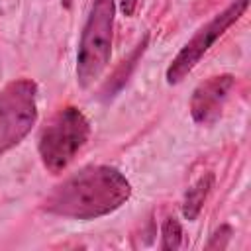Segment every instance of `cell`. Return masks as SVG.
<instances>
[{"label": "cell", "mask_w": 251, "mask_h": 251, "mask_svg": "<svg viewBox=\"0 0 251 251\" xmlns=\"http://www.w3.org/2000/svg\"><path fill=\"white\" fill-rule=\"evenodd\" d=\"M129 194L131 184L116 167L90 165L57 184L43 208L61 218L96 220L126 204Z\"/></svg>", "instance_id": "obj_1"}, {"label": "cell", "mask_w": 251, "mask_h": 251, "mask_svg": "<svg viewBox=\"0 0 251 251\" xmlns=\"http://www.w3.org/2000/svg\"><path fill=\"white\" fill-rule=\"evenodd\" d=\"M116 0H92L76 53V80L88 88L110 63Z\"/></svg>", "instance_id": "obj_2"}, {"label": "cell", "mask_w": 251, "mask_h": 251, "mask_svg": "<svg viewBox=\"0 0 251 251\" xmlns=\"http://www.w3.org/2000/svg\"><path fill=\"white\" fill-rule=\"evenodd\" d=\"M90 135V124L86 116L75 108H61L41 129L37 151L41 163L51 173H61L76 157Z\"/></svg>", "instance_id": "obj_3"}, {"label": "cell", "mask_w": 251, "mask_h": 251, "mask_svg": "<svg viewBox=\"0 0 251 251\" xmlns=\"http://www.w3.org/2000/svg\"><path fill=\"white\" fill-rule=\"evenodd\" d=\"M37 120V84L16 78L0 92V155L18 145Z\"/></svg>", "instance_id": "obj_4"}, {"label": "cell", "mask_w": 251, "mask_h": 251, "mask_svg": "<svg viewBox=\"0 0 251 251\" xmlns=\"http://www.w3.org/2000/svg\"><path fill=\"white\" fill-rule=\"evenodd\" d=\"M247 6H249V0H233L226 10H222L206 25H202L192 35V39L178 51V55L171 61V65L167 69V82L169 84L180 82L200 63V59L206 55V51L227 31V27H231L243 16Z\"/></svg>", "instance_id": "obj_5"}, {"label": "cell", "mask_w": 251, "mask_h": 251, "mask_svg": "<svg viewBox=\"0 0 251 251\" xmlns=\"http://www.w3.org/2000/svg\"><path fill=\"white\" fill-rule=\"evenodd\" d=\"M233 84H235V78L231 75H216L200 82L194 88L190 98L192 120L200 126L214 124L220 118Z\"/></svg>", "instance_id": "obj_6"}, {"label": "cell", "mask_w": 251, "mask_h": 251, "mask_svg": "<svg viewBox=\"0 0 251 251\" xmlns=\"http://www.w3.org/2000/svg\"><path fill=\"white\" fill-rule=\"evenodd\" d=\"M147 41H149V35L145 33L143 39H141V41L133 47V51L127 55V59H124V61L118 65V69L114 71V75L110 76V80H108L106 86L102 88V96H104V98H112L116 92L122 90V86L127 82V78L131 76L133 69L137 67V61H139L141 55L145 53V49H147Z\"/></svg>", "instance_id": "obj_7"}, {"label": "cell", "mask_w": 251, "mask_h": 251, "mask_svg": "<svg viewBox=\"0 0 251 251\" xmlns=\"http://www.w3.org/2000/svg\"><path fill=\"white\" fill-rule=\"evenodd\" d=\"M214 186V175L212 173H206L202 175L184 194V200H182V216L188 220V222H194L210 194Z\"/></svg>", "instance_id": "obj_8"}, {"label": "cell", "mask_w": 251, "mask_h": 251, "mask_svg": "<svg viewBox=\"0 0 251 251\" xmlns=\"http://www.w3.org/2000/svg\"><path fill=\"white\" fill-rule=\"evenodd\" d=\"M180 243H182V227L178 220L171 216L163 222V227H161V249L175 251L180 247Z\"/></svg>", "instance_id": "obj_9"}, {"label": "cell", "mask_w": 251, "mask_h": 251, "mask_svg": "<svg viewBox=\"0 0 251 251\" xmlns=\"http://www.w3.org/2000/svg\"><path fill=\"white\" fill-rule=\"evenodd\" d=\"M229 237H231V227L229 226H220L212 233L210 241L206 243V249H226L227 243H229Z\"/></svg>", "instance_id": "obj_10"}, {"label": "cell", "mask_w": 251, "mask_h": 251, "mask_svg": "<svg viewBox=\"0 0 251 251\" xmlns=\"http://www.w3.org/2000/svg\"><path fill=\"white\" fill-rule=\"evenodd\" d=\"M135 6H137V0H120V8H122L124 16H131Z\"/></svg>", "instance_id": "obj_11"}]
</instances>
